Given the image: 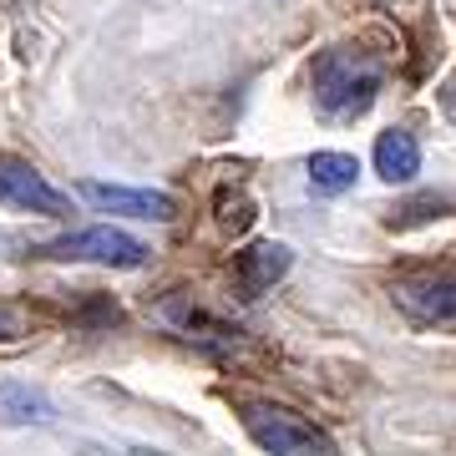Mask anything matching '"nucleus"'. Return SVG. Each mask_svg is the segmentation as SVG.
<instances>
[{"label":"nucleus","instance_id":"nucleus-5","mask_svg":"<svg viewBox=\"0 0 456 456\" xmlns=\"http://www.w3.org/2000/svg\"><path fill=\"white\" fill-rule=\"evenodd\" d=\"M0 203L16 213H36V218H66L71 213V198L20 158H0Z\"/></svg>","mask_w":456,"mask_h":456},{"label":"nucleus","instance_id":"nucleus-6","mask_svg":"<svg viewBox=\"0 0 456 456\" xmlns=\"http://www.w3.org/2000/svg\"><path fill=\"white\" fill-rule=\"evenodd\" d=\"M77 198H86L102 213H117V218H147V224H173L178 218V203L167 193H152V188H122V183L82 178Z\"/></svg>","mask_w":456,"mask_h":456},{"label":"nucleus","instance_id":"nucleus-2","mask_svg":"<svg viewBox=\"0 0 456 456\" xmlns=\"http://www.w3.org/2000/svg\"><path fill=\"white\" fill-rule=\"evenodd\" d=\"M31 254L36 259H51V264H107V269H142L147 264V244H137L132 233H122L112 224L61 233L51 244H36Z\"/></svg>","mask_w":456,"mask_h":456},{"label":"nucleus","instance_id":"nucleus-12","mask_svg":"<svg viewBox=\"0 0 456 456\" xmlns=\"http://www.w3.org/2000/svg\"><path fill=\"white\" fill-rule=\"evenodd\" d=\"M16 335H20V320L11 310H0V340H16Z\"/></svg>","mask_w":456,"mask_h":456},{"label":"nucleus","instance_id":"nucleus-7","mask_svg":"<svg viewBox=\"0 0 456 456\" xmlns=\"http://www.w3.org/2000/svg\"><path fill=\"white\" fill-rule=\"evenodd\" d=\"M289 244H254L239 254V269H233V279H239V289H244V299H259L264 289H274L279 279L289 274Z\"/></svg>","mask_w":456,"mask_h":456},{"label":"nucleus","instance_id":"nucleus-13","mask_svg":"<svg viewBox=\"0 0 456 456\" xmlns=\"http://www.w3.org/2000/svg\"><path fill=\"white\" fill-rule=\"evenodd\" d=\"M441 107H446V117L456 122V82H446V92H441Z\"/></svg>","mask_w":456,"mask_h":456},{"label":"nucleus","instance_id":"nucleus-9","mask_svg":"<svg viewBox=\"0 0 456 456\" xmlns=\"http://www.w3.org/2000/svg\"><path fill=\"white\" fill-rule=\"evenodd\" d=\"M56 406L31 380H0V426H51Z\"/></svg>","mask_w":456,"mask_h":456},{"label":"nucleus","instance_id":"nucleus-4","mask_svg":"<svg viewBox=\"0 0 456 456\" xmlns=\"http://www.w3.org/2000/svg\"><path fill=\"white\" fill-rule=\"evenodd\" d=\"M391 305L421 330H456V274H416L391 284Z\"/></svg>","mask_w":456,"mask_h":456},{"label":"nucleus","instance_id":"nucleus-14","mask_svg":"<svg viewBox=\"0 0 456 456\" xmlns=\"http://www.w3.org/2000/svg\"><path fill=\"white\" fill-rule=\"evenodd\" d=\"M380 5H406V0H380Z\"/></svg>","mask_w":456,"mask_h":456},{"label":"nucleus","instance_id":"nucleus-8","mask_svg":"<svg viewBox=\"0 0 456 456\" xmlns=\"http://www.w3.org/2000/svg\"><path fill=\"white\" fill-rule=\"evenodd\" d=\"M375 173L386 183H416L421 173V142L406 127H391L375 137Z\"/></svg>","mask_w":456,"mask_h":456},{"label":"nucleus","instance_id":"nucleus-10","mask_svg":"<svg viewBox=\"0 0 456 456\" xmlns=\"http://www.w3.org/2000/svg\"><path fill=\"white\" fill-rule=\"evenodd\" d=\"M360 178V163L350 158V152H314L310 158V188L325 198H340L350 193Z\"/></svg>","mask_w":456,"mask_h":456},{"label":"nucleus","instance_id":"nucleus-3","mask_svg":"<svg viewBox=\"0 0 456 456\" xmlns=\"http://www.w3.org/2000/svg\"><path fill=\"white\" fill-rule=\"evenodd\" d=\"M244 431L274 456H305V452L330 456L335 452V441H330L320 426H310L305 416H294V411H284V406H269V401H248L244 406Z\"/></svg>","mask_w":456,"mask_h":456},{"label":"nucleus","instance_id":"nucleus-11","mask_svg":"<svg viewBox=\"0 0 456 456\" xmlns=\"http://www.w3.org/2000/svg\"><path fill=\"white\" fill-rule=\"evenodd\" d=\"M218 224H224V233H244V228L254 224V203H248L244 193L239 198H218Z\"/></svg>","mask_w":456,"mask_h":456},{"label":"nucleus","instance_id":"nucleus-1","mask_svg":"<svg viewBox=\"0 0 456 456\" xmlns=\"http://www.w3.org/2000/svg\"><path fill=\"white\" fill-rule=\"evenodd\" d=\"M380 82H386L380 56H370L360 46H330L314 61V107L330 122H355V117L370 112Z\"/></svg>","mask_w":456,"mask_h":456}]
</instances>
